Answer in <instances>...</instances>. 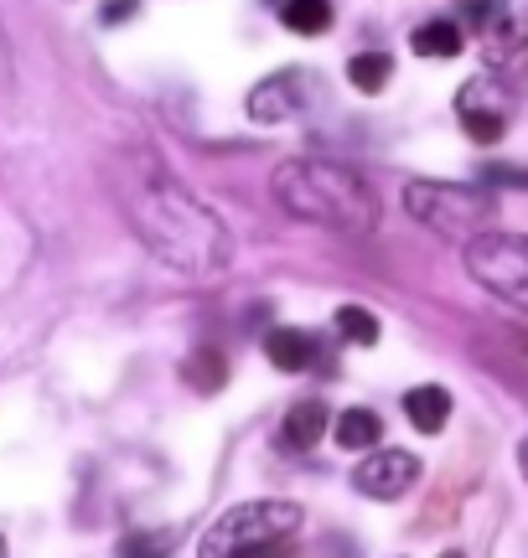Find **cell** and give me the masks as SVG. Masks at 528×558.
I'll return each instance as SVG.
<instances>
[{
    "label": "cell",
    "mask_w": 528,
    "mask_h": 558,
    "mask_svg": "<svg viewBox=\"0 0 528 558\" xmlns=\"http://www.w3.org/2000/svg\"><path fill=\"white\" fill-rule=\"evenodd\" d=\"M337 337L352 341V347H373L379 341V316L363 311V305H343L337 311Z\"/></svg>",
    "instance_id": "cell-18"
},
{
    "label": "cell",
    "mask_w": 528,
    "mask_h": 558,
    "mask_svg": "<svg viewBox=\"0 0 528 558\" xmlns=\"http://www.w3.org/2000/svg\"><path fill=\"white\" fill-rule=\"evenodd\" d=\"M130 16H135V0H104V11H99L104 26H120V21H130Z\"/></svg>",
    "instance_id": "cell-20"
},
{
    "label": "cell",
    "mask_w": 528,
    "mask_h": 558,
    "mask_svg": "<svg viewBox=\"0 0 528 558\" xmlns=\"http://www.w3.org/2000/svg\"><path fill=\"white\" fill-rule=\"evenodd\" d=\"M388 78H394V58L388 52H358V58L347 62V83L358 94H379Z\"/></svg>",
    "instance_id": "cell-17"
},
{
    "label": "cell",
    "mask_w": 528,
    "mask_h": 558,
    "mask_svg": "<svg viewBox=\"0 0 528 558\" xmlns=\"http://www.w3.org/2000/svg\"><path fill=\"white\" fill-rule=\"evenodd\" d=\"M269 192L290 218L316 222V228H337V233H373L379 228V192L343 160H285L269 181Z\"/></svg>",
    "instance_id": "cell-2"
},
{
    "label": "cell",
    "mask_w": 528,
    "mask_h": 558,
    "mask_svg": "<svg viewBox=\"0 0 528 558\" xmlns=\"http://www.w3.org/2000/svg\"><path fill=\"white\" fill-rule=\"evenodd\" d=\"M120 558H171V533H130L120 543Z\"/></svg>",
    "instance_id": "cell-19"
},
{
    "label": "cell",
    "mask_w": 528,
    "mask_h": 558,
    "mask_svg": "<svg viewBox=\"0 0 528 558\" xmlns=\"http://www.w3.org/2000/svg\"><path fill=\"white\" fill-rule=\"evenodd\" d=\"M467 275L528 316V239L524 233H482L467 243Z\"/></svg>",
    "instance_id": "cell-5"
},
{
    "label": "cell",
    "mask_w": 528,
    "mask_h": 558,
    "mask_svg": "<svg viewBox=\"0 0 528 558\" xmlns=\"http://www.w3.org/2000/svg\"><path fill=\"white\" fill-rule=\"evenodd\" d=\"M415 481H420V460L409 450H368V460H358V471H352V486L373 501L405 497Z\"/></svg>",
    "instance_id": "cell-8"
},
{
    "label": "cell",
    "mask_w": 528,
    "mask_h": 558,
    "mask_svg": "<svg viewBox=\"0 0 528 558\" xmlns=\"http://www.w3.org/2000/svg\"><path fill=\"white\" fill-rule=\"evenodd\" d=\"M316 99H322V78H316L311 68H280V73H269L260 88H249V120H260V124L296 120V114H305Z\"/></svg>",
    "instance_id": "cell-7"
},
{
    "label": "cell",
    "mask_w": 528,
    "mask_h": 558,
    "mask_svg": "<svg viewBox=\"0 0 528 558\" xmlns=\"http://www.w3.org/2000/svg\"><path fill=\"white\" fill-rule=\"evenodd\" d=\"M446 558H461V554H446Z\"/></svg>",
    "instance_id": "cell-23"
},
{
    "label": "cell",
    "mask_w": 528,
    "mask_h": 558,
    "mask_svg": "<svg viewBox=\"0 0 528 558\" xmlns=\"http://www.w3.org/2000/svg\"><path fill=\"white\" fill-rule=\"evenodd\" d=\"M301 533V507L296 501H239L213 522L197 543V558H254L275 543H290Z\"/></svg>",
    "instance_id": "cell-3"
},
{
    "label": "cell",
    "mask_w": 528,
    "mask_h": 558,
    "mask_svg": "<svg viewBox=\"0 0 528 558\" xmlns=\"http://www.w3.org/2000/svg\"><path fill=\"white\" fill-rule=\"evenodd\" d=\"M405 414L420 435H441L446 418H451V393L441 388V383H420V388H409L405 393Z\"/></svg>",
    "instance_id": "cell-11"
},
{
    "label": "cell",
    "mask_w": 528,
    "mask_h": 558,
    "mask_svg": "<svg viewBox=\"0 0 528 558\" xmlns=\"http://www.w3.org/2000/svg\"><path fill=\"white\" fill-rule=\"evenodd\" d=\"M264 357L275 362L280 373H305V367L316 362V337L301 331V326H275V331L264 337Z\"/></svg>",
    "instance_id": "cell-10"
},
{
    "label": "cell",
    "mask_w": 528,
    "mask_h": 558,
    "mask_svg": "<svg viewBox=\"0 0 528 558\" xmlns=\"http://www.w3.org/2000/svg\"><path fill=\"white\" fill-rule=\"evenodd\" d=\"M0 558H5V538H0Z\"/></svg>",
    "instance_id": "cell-22"
},
{
    "label": "cell",
    "mask_w": 528,
    "mask_h": 558,
    "mask_svg": "<svg viewBox=\"0 0 528 558\" xmlns=\"http://www.w3.org/2000/svg\"><path fill=\"white\" fill-rule=\"evenodd\" d=\"M467 21L477 41H482L488 68L528 62V0H471Z\"/></svg>",
    "instance_id": "cell-6"
},
{
    "label": "cell",
    "mask_w": 528,
    "mask_h": 558,
    "mask_svg": "<svg viewBox=\"0 0 528 558\" xmlns=\"http://www.w3.org/2000/svg\"><path fill=\"white\" fill-rule=\"evenodd\" d=\"M280 21L290 32H301V37H322L332 26V0H285Z\"/></svg>",
    "instance_id": "cell-16"
},
{
    "label": "cell",
    "mask_w": 528,
    "mask_h": 558,
    "mask_svg": "<svg viewBox=\"0 0 528 558\" xmlns=\"http://www.w3.org/2000/svg\"><path fill=\"white\" fill-rule=\"evenodd\" d=\"M379 435H384V418L373 409H347L337 414V445L343 450H379Z\"/></svg>",
    "instance_id": "cell-13"
},
{
    "label": "cell",
    "mask_w": 528,
    "mask_h": 558,
    "mask_svg": "<svg viewBox=\"0 0 528 558\" xmlns=\"http://www.w3.org/2000/svg\"><path fill=\"white\" fill-rule=\"evenodd\" d=\"M405 207L409 218L425 222L430 233L461 243L492 233V218H497V197L488 186H471V181H409Z\"/></svg>",
    "instance_id": "cell-4"
},
{
    "label": "cell",
    "mask_w": 528,
    "mask_h": 558,
    "mask_svg": "<svg viewBox=\"0 0 528 558\" xmlns=\"http://www.w3.org/2000/svg\"><path fill=\"white\" fill-rule=\"evenodd\" d=\"M182 378L192 383L197 393H218V388L228 383V362H224V352H213V347H197V352L187 357Z\"/></svg>",
    "instance_id": "cell-15"
},
{
    "label": "cell",
    "mask_w": 528,
    "mask_h": 558,
    "mask_svg": "<svg viewBox=\"0 0 528 558\" xmlns=\"http://www.w3.org/2000/svg\"><path fill=\"white\" fill-rule=\"evenodd\" d=\"M518 465H524V476H528V435H524V445H518Z\"/></svg>",
    "instance_id": "cell-21"
},
{
    "label": "cell",
    "mask_w": 528,
    "mask_h": 558,
    "mask_svg": "<svg viewBox=\"0 0 528 558\" xmlns=\"http://www.w3.org/2000/svg\"><path fill=\"white\" fill-rule=\"evenodd\" d=\"M326 429H332V414H326V403H316V399L296 403V409L285 414V445H290V450H311Z\"/></svg>",
    "instance_id": "cell-12"
},
{
    "label": "cell",
    "mask_w": 528,
    "mask_h": 558,
    "mask_svg": "<svg viewBox=\"0 0 528 558\" xmlns=\"http://www.w3.org/2000/svg\"><path fill=\"white\" fill-rule=\"evenodd\" d=\"M456 114L467 124V135L477 145H497L503 130H508V99L492 88L488 78H471L461 94H456Z\"/></svg>",
    "instance_id": "cell-9"
},
{
    "label": "cell",
    "mask_w": 528,
    "mask_h": 558,
    "mask_svg": "<svg viewBox=\"0 0 528 558\" xmlns=\"http://www.w3.org/2000/svg\"><path fill=\"white\" fill-rule=\"evenodd\" d=\"M461 47H467V37H461L456 21H425V26L415 32V52H420V58H456Z\"/></svg>",
    "instance_id": "cell-14"
},
{
    "label": "cell",
    "mask_w": 528,
    "mask_h": 558,
    "mask_svg": "<svg viewBox=\"0 0 528 558\" xmlns=\"http://www.w3.org/2000/svg\"><path fill=\"white\" fill-rule=\"evenodd\" d=\"M120 202L130 228L141 233V243L166 269H177L187 279H213L228 269L233 239H228L224 218L203 197H192L177 177H166L156 160H124Z\"/></svg>",
    "instance_id": "cell-1"
}]
</instances>
